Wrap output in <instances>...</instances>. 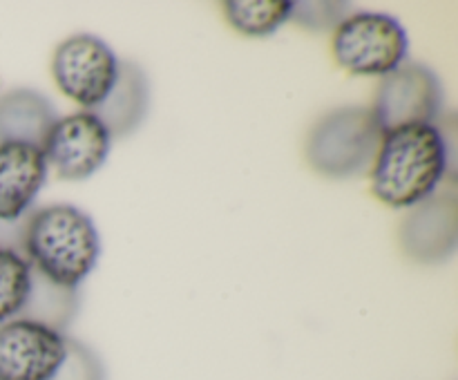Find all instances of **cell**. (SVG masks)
<instances>
[{"instance_id":"cell-1","label":"cell","mask_w":458,"mask_h":380,"mask_svg":"<svg viewBox=\"0 0 458 380\" xmlns=\"http://www.w3.org/2000/svg\"><path fill=\"white\" fill-rule=\"evenodd\" d=\"M447 141L437 123H416L380 137L371 161V192L389 208H411L437 192L447 173Z\"/></svg>"},{"instance_id":"cell-2","label":"cell","mask_w":458,"mask_h":380,"mask_svg":"<svg viewBox=\"0 0 458 380\" xmlns=\"http://www.w3.org/2000/svg\"><path fill=\"white\" fill-rule=\"evenodd\" d=\"M22 255L38 275L65 289H79L101 255L92 217L72 204L30 210L22 226Z\"/></svg>"},{"instance_id":"cell-3","label":"cell","mask_w":458,"mask_h":380,"mask_svg":"<svg viewBox=\"0 0 458 380\" xmlns=\"http://www.w3.org/2000/svg\"><path fill=\"white\" fill-rule=\"evenodd\" d=\"M383 132L369 107L347 106L322 116L307 137V161L316 173L349 179L371 168Z\"/></svg>"},{"instance_id":"cell-4","label":"cell","mask_w":458,"mask_h":380,"mask_svg":"<svg viewBox=\"0 0 458 380\" xmlns=\"http://www.w3.org/2000/svg\"><path fill=\"white\" fill-rule=\"evenodd\" d=\"M405 27L385 12L347 13L334 30L331 54L353 76H387L407 61Z\"/></svg>"},{"instance_id":"cell-5","label":"cell","mask_w":458,"mask_h":380,"mask_svg":"<svg viewBox=\"0 0 458 380\" xmlns=\"http://www.w3.org/2000/svg\"><path fill=\"white\" fill-rule=\"evenodd\" d=\"M119 63L106 40L94 34H74L54 49V83L70 101L92 112L110 94L119 76Z\"/></svg>"},{"instance_id":"cell-6","label":"cell","mask_w":458,"mask_h":380,"mask_svg":"<svg viewBox=\"0 0 458 380\" xmlns=\"http://www.w3.org/2000/svg\"><path fill=\"white\" fill-rule=\"evenodd\" d=\"M380 132L416 123H437L443 114L441 79L423 63H403L380 79L369 107Z\"/></svg>"},{"instance_id":"cell-7","label":"cell","mask_w":458,"mask_h":380,"mask_svg":"<svg viewBox=\"0 0 458 380\" xmlns=\"http://www.w3.org/2000/svg\"><path fill=\"white\" fill-rule=\"evenodd\" d=\"M112 137L94 112L58 116L45 137L40 152L47 168L67 182H83L103 168Z\"/></svg>"},{"instance_id":"cell-8","label":"cell","mask_w":458,"mask_h":380,"mask_svg":"<svg viewBox=\"0 0 458 380\" xmlns=\"http://www.w3.org/2000/svg\"><path fill=\"white\" fill-rule=\"evenodd\" d=\"M65 349V334L27 317H13L0 325V380H52Z\"/></svg>"},{"instance_id":"cell-9","label":"cell","mask_w":458,"mask_h":380,"mask_svg":"<svg viewBox=\"0 0 458 380\" xmlns=\"http://www.w3.org/2000/svg\"><path fill=\"white\" fill-rule=\"evenodd\" d=\"M403 253L419 264H441L458 244V199L454 190L434 192L407 208L398 228Z\"/></svg>"},{"instance_id":"cell-10","label":"cell","mask_w":458,"mask_h":380,"mask_svg":"<svg viewBox=\"0 0 458 380\" xmlns=\"http://www.w3.org/2000/svg\"><path fill=\"white\" fill-rule=\"evenodd\" d=\"M47 179L40 148L0 143V222H21Z\"/></svg>"},{"instance_id":"cell-11","label":"cell","mask_w":458,"mask_h":380,"mask_svg":"<svg viewBox=\"0 0 458 380\" xmlns=\"http://www.w3.org/2000/svg\"><path fill=\"white\" fill-rule=\"evenodd\" d=\"M150 107V83L137 63L121 61L119 76L106 101L92 110L112 139H123L143 123Z\"/></svg>"},{"instance_id":"cell-12","label":"cell","mask_w":458,"mask_h":380,"mask_svg":"<svg viewBox=\"0 0 458 380\" xmlns=\"http://www.w3.org/2000/svg\"><path fill=\"white\" fill-rule=\"evenodd\" d=\"M56 119L54 106L40 92L30 88L12 89L0 97V143L40 148Z\"/></svg>"},{"instance_id":"cell-13","label":"cell","mask_w":458,"mask_h":380,"mask_svg":"<svg viewBox=\"0 0 458 380\" xmlns=\"http://www.w3.org/2000/svg\"><path fill=\"white\" fill-rule=\"evenodd\" d=\"M76 311H79L76 289L54 284V282L45 280L43 275H38L31 268V289L30 295H27L25 308L21 311V317L40 322V325H47L65 334V329L74 320Z\"/></svg>"},{"instance_id":"cell-14","label":"cell","mask_w":458,"mask_h":380,"mask_svg":"<svg viewBox=\"0 0 458 380\" xmlns=\"http://www.w3.org/2000/svg\"><path fill=\"white\" fill-rule=\"evenodd\" d=\"M224 16L235 31L253 38L271 36L291 21L293 3L289 0H228Z\"/></svg>"},{"instance_id":"cell-15","label":"cell","mask_w":458,"mask_h":380,"mask_svg":"<svg viewBox=\"0 0 458 380\" xmlns=\"http://www.w3.org/2000/svg\"><path fill=\"white\" fill-rule=\"evenodd\" d=\"M31 289V264L18 250H0V325L21 316Z\"/></svg>"},{"instance_id":"cell-16","label":"cell","mask_w":458,"mask_h":380,"mask_svg":"<svg viewBox=\"0 0 458 380\" xmlns=\"http://www.w3.org/2000/svg\"><path fill=\"white\" fill-rule=\"evenodd\" d=\"M52 380H106V371L98 356L88 344L67 335L65 358Z\"/></svg>"},{"instance_id":"cell-17","label":"cell","mask_w":458,"mask_h":380,"mask_svg":"<svg viewBox=\"0 0 458 380\" xmlns=\"http://www.w3.org/2000/svg\"><path fill=\"white\" fill-rule=\"evenodd\" d=\"M347 18L340 3H293L291 21L300 22L309 31L335 30Z\"/></svg>"},{"instance_id":"cell-18","label":"cell","mask_w":458,"mask_h":380,"mask_svg":"<svg viewBox=\"0 0 458 380\" xmlns=\"http://www.w3.org/2000/svg\"><path fill=\"white\" fill-rule=\"evenodd\" d=\"M22 226H25V219H21V222H0V250L9 249L21 253Z\"/></svg>"}]
</instances>
